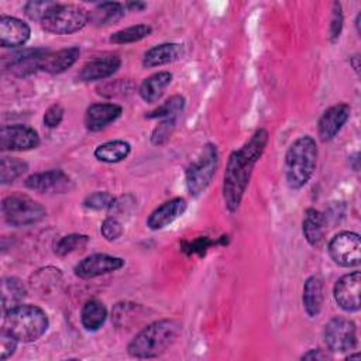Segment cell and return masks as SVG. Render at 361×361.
<instances>
[{
  "label": "cell",
  "instance_id": "6da1fadb",
  "mask_svg": "<svg viewBox=\"0 0 361 361\" xmlns=\"http://www.w3.org/2000/svg\"><path fill=\"white\" fill-rule=\"evenodd\" d=\"M268 141V131L265 128H258L250 140L230 154L223 176V199L230 213L238 210L254 166L264 154Z\"/></svg>",
  "mask_w": 361,
  "mask_h": 361
},
{
  "label": "cell",
  "instance_id": "7a4b0ae2",
  "mask_svg": "<svg viewBox=\"0 0 361 361\" xmlns=\"http://www.w3.org/2000/svg\"><path fill=\"white\" fill-rule=\"evenodd\" d=\"M180 333V324L172 319H161L141 329L127 345L134 358H154L164 354Z\"/></svg>",
  "mask_w": 361,
  "mask_h": 361
},
{
  "label": "cell",
  "instance_id": "3957f363",
  "mask_svg": "<svg viewBox=\"0 0 361 361\" xmlns=\"http://www.w3.org/2000/svg\"><path fill=\"white\" fill-rule=\"evenodd\" d=\"M317 144L310 135L296 138L288 148L283 161V173L292 190L302 189L313 176L317 164Z\"/></svg>",
  "mask_w": 361,
  "mask_h": 361
},
{
  "label": "cell",
  "instance_id": "277c9868",
  "mask_svg": "<svg viewBox=\"0 0 361 361\" xmlns=\"http://www.w3.org/2000/svg\"><path fill=\"white\" fill-rule=\"evenodd\" d=\"M49 327L47 313L35 305H17L4 313V326L13 337L23 343L41 338Z\"/></svg>",
  "mask_w": 361,
  "mask_h": 361
},
{
  "label": "cell",
  "instance_id": "5b68a950",
  "mask_svg": "<svg viewBox=\"0 0 361 361\" xmlns=\"http://www.w3.org/2000/svg\"><path fill=\"white\" fill-rule=\"evenodd\" d=\"M219 149L214 144H204L193 161L185 171L186 189L192 196L202 195L210 185L217 166H219Z\"/></svg>",
  "mask_w": 361,
  "mask_h": 361
},
{
  "label": "cell",
  "instance_id": "8992f818",
  "mask_svg": "<svg viewBox=\"0 0 361 361\" xmlns=\"http://www.w3.org/2000/svg\"><path fill=\"white\" fill-rule=\"evenodd\" d=\"M1 213L7 224L25 227L41 221L47 216V209L25 195H10L1 202Z\"/></svg>",
  "mask_w": 361,
  "mask_h": 361
},
{
  "label": "cell",
  "instance_id": "52a82bcc",
  "mask_svg": "<svg viewBox=\"0 0 361 361\" xmlns=\"http://www.w3.org/2000/svg\"><path fill=\"white\" fill-rule=\"evenodd\" d=\"M89 23V11L76 4H58V7L41 23L47 32L69 35L80 31Z\"/></svg>",
  "mask_w": 361,
  "mask_h": 361
},
{
  "label": "cell",
  "instance_id": "ba28073f",
  "mask_svg": "<svg viewBox=\"0 0 361 361\" xmlns=\"http://www.w3.org/2000/svg\"><path fill=\"white\" fill-rule=\"evenodd\" d=\"M324 343L331 353H345L357 345L355 323L347 317L336 316L324 327Z\"/></svg>",
  "mask_w": 361,
  "mask_h": 361
},
{
  "label": "cell",
  "instance_id": "9c48e42d",
  "mask_svg": "<svg viewBox=\"0 0 361 361\" xmlns=\"http://www.w3.org/2000/svg\"><path fill=\"white\" fill-rule=\"evenodd\" d=\"M329 255L340 267L351 268L361 262V240L354 231L337 233L329 243Z\"/></svg>",
  "mask_w": 361,
  "mask_h": 361
},
{
  "label": "cell",
  "instance_id": "30bf717a",
  "mask_svg": "<svg viewBox=\"0 0 361 361\" xmlns=\"http://www.w3.org/2000/svg\"><path fill=\"white\" fill-rule=\"evenodd\" d=\"M124 259L120 257L109 255V254H92L85 257L82 261H79L73 271L75 275L80 279H92L100 275H106L114 271H118L124 267Z\"/></svg>",
  "mask_w": 361,
  "mask_h": 361
},
{
  "label": "cell",
  "instance_id": "8fae6325",
  "mask_svg": "<svg viewBox=\"0 0 361 361\" xmlns=\"http://www.w3.org/2000/svg\"><path fill=\"white\" fill-rule=\"evenodd\" d=\"M39 145L38 133L23 124L3 126L0 130L1 151H28Z\"/></svg>",
  "mask_w": 361,
  "mask_h": 361
},
{
  "label": "cell",
  "instance_id": "7c38bea8",
  "mask_svg": "<svg viewBox=\"0 0 361 361\" xmlns=\"http://www.w3.org/2000/svg\"><path fill=\"white\" fill-rule=\"evenodd\" d=\"M360 285L361 274L354 271L343 275L334 285L333 296L336 303L345 312H358L360 310Z\"/></svg>",
  "mask_w": 361,
  "mask_h": 361
},
{
  "label": "cell",
  "instance_id": "4fadbf2b",
  "mask_svg": "<svg viewBox=\"0 0 361 361\" xmlns=\"http://www.w3.org/2000/svg\"><path fill=\"white\" fill-rule=\"evenodd\" d=\"M24 185L27 189L45 193V192H54V193H63L71 189L72 180L71 178L61 169H49L44 172H37L30 175Z\"/></svg>",
  "mask_w": 361,
  "mask_h": 361
},
{
  "label": "cell",
  "instance_id": "5bb4252c",
  "mask_svg": "<svg viewBox=\"0 0 361 361\" xmlns=\"http://www.w3.org/2000/svg\"><path fill=\"white\" fill-rule=\"evenodd\" d=\"M351 109L347 103H337L320 116L317 123V134L323 142L333 140L350 118Z\"/></svg>",
  "mask_w": 361,
  "mask_h": 361
},
{
  "label": "cell",
  "instance_id": "9a60e30c",
  "mask_svg": "<svg viewBox=\"0 0 361 361\" xmlns=\"http://www.w3.org/2000/svg\"><path fill=\"white\" fill-rule=\"evenodd\" d=\"M123 113V107L116 103H94L86 109L85 127L92 131H102L114 123Z\"/></svg>",
  "mask_w": 361,
  "mask_h": 361
},
{
  "label": "cell",
  "instance_id": "2e32d148",
  "mask_svg": "<svg viewBox=\"0 0 361 361\" xmlns=\"http://www.w3.org/2000/svg\"><path fill=\"white\" fill-rule=\"evenodd\" d=\"M47 49L42 48H28L10 55L7 62L4 63L6 69H8L13 75L18 78L28 76L37 71H39V62L42 56L47 54Z\"/></svg>",
  "mask_w": 361,
  "mask_h": 361
},
{
  "label": "cell",
  "instance_id": "e0dca14e",
  "mask_svg": "<svg viewBox=\"0 0 361 361\" xmlns=\"http://www.w3.org/2000/svg\"><path fill=\"white\" fill-rule=\"evenodd\" d=\"M31 35L30 25L11 16L0 17V45L4 48H17L24 45Z\"/></svg>",
  "mask_w": 361,
  "mask_h": 361
},
{
  "label": "cell",
  "instance_id": "ac0fdd59",
  "mask_svg": "<svg viewBox=\"0 0 361 361\" xmlns=\"http://www.w3.org/2000/svg\"><path fill=\"white\" fill-rule=\"evenodd\" d=\"M188 209V203L183 197H173L164 202L147 219V226L151 230H162L179 219Z\"/></svg>",
  "mask_w": 361,
  "mask_h": 361
},
{
  "label": "cell",
  "instance_id": "d6986e66",
  "mask_svg": "<svg viewBox=\"0 0 361 361\" xmlns=\"http://www.w3.org/2000/svg\"><path fill=\"white\" fill-rule=\"evenodd\" d=\"M120 66H121V59L117 55L97 56L82 66L78 78L82 82L102 80L114 75Z\"/></svg>",
  "mask_w": 361,
  "mask_h": 361
},
{
  "label": "cell",
  "instance_id": "ffe728a7",
  "mask_svg": "<svg viewBox=\"0 0 361 361\" xmlns=\"http://www.w3.org/2000/svg\"><path fill=\"white\" fill-rule=\"evenodd\" d=\"M183 45L178 42H162L149 48L142 56L144 68H157L172 63L183 56Z\"/></svg>",
  "mask_w": 361,
  "mask_h": 361
},
{
  "label": "cell",
  "instance_id": "44dd1931",
  "mask_svg": "<svg viewBox=\"0 0 361 361\" xmlns=\"http://www.w3.org/2000/svg\"><path fill=\"white\" fill-rule=\"evenodd\" d=\"M79 54H80L79 47H69V48L59 49L56 52L48 51L39 62V71H44L51 75L62 73L78 61Z\"/></svg>",
  "mask_w": 361,
  "mask_h": 361
},
{
  "label": "cell",
  "instance_id": "7402d4cb",
  "mask_svg": "<svg viewBox=\"0 0 361 361\" xmlns=\"http://www.w3.org/2000/svg\"><path fill=\"white\" fill-rule=\"evenodd\" d=\"M324 299V282L322 276L312 275L303 283V309L309 317L319 316Z\"/></svg>",
  "mask_w": 361,
  "mask_h": 361
},
{
  "label": "cell",
  "instance_id": "603a6c76",
  "mask_svg": "<svg viewBox=\"0 0 361 361\" xmlns=\"http://www.w3.org/2000/svg\"><path fill=\"white\" fill-rule=\"evenodd\" d=\"M171 82H172L171 72L168 71L157 72L141 82L138 87V94L145 103H155L162 97L166 87L171 85Z\"/></svg>",
  "mask_w": 361,
  "mask_h": 361
},
{
  "label": "cell",
  "instance_id": "cb8c5ba5",
  "mask_svg": "<svg viewBox=\"0 0 361 361\" xmlns=\"http://www.w3.org/2000/svg\"><path fill=\"white\" fill-rule=\"evenodd\" d=\"M126 6L118 1L99 3L92 11H89V23L96 27H106L116 24L124 17Z\"/></svg>",
  "mask_w": 361,
  "mask_h": 361
},
{
  "label": "cell",
  "instance_id": "d4e9b609",
  "mask_svg": "<svg viewBox=\"0 0 361 361\" xmlns=\"http://www.w3.org/2000/svg\"><path fill=\"white\" fill-rule=\"evenodd\" d=\"M326 223H327L326 216L322 212H319L313 207L306 209L303 221H302V233H303L305 240L310 245H317L323 240Z\"/></svg>",
  "mask_w": 361,
  "mask_h": 361
},
{
  "label": "cell",
  "instance_id": "484cf974",
  "mask_svg": "<svg viewBox=\"0 0 361 361\" xmlns=\"http://www.w3.org/2000/svg\"><path fill=\"white\" fill-rule=\"evenodd\" d=\"M131 152V145L130 142L124 140H111L106 141L103 144H99L94 148V158L100 162L106 164H117L124 161Z\"/></svg>",
  "mask_w": 361,
  "mask_h": 361
},
{
  "label": "cell",
  "instance_id": "4316f807",
  "mask_svg": "<svg viewBox=\"0 0 361 361\" xmlns=\"http://www.w3.org/2000/svg\"><path fill=\"white\" fill-rule=\"evenodd\" d=\"M107 319V309L103 302L90 299L85 302L80 310V323L87 331H97Z\"/></svg>",
  "mask_w": 361,
  "mask_h": 361
},
{
  "label": "cell",
  "instance_id": "83f0119b",
  "mask_svg": "<svg viewBox=\"0 0 361 361\" xmlns=\"http://www.w3.org/2000/svg\"><path fill=\"white\" fill-rule=\"evenodd\" d=\"M27 295L24 283L16 276H6L1 281V310L3 314L20 305Z\"/></svg>",
  "mask_w": 361,
  "mask_h": 361
},
{
  "label": "cell",
  "instance_id": "f1b7e54d",
  "mask_svg": "<svg viewBox=\"0 0 361 361\" xmlns=\"http://www.w3.org/2000/svg\"><path fill=\"white\" fill-rule=\"evenodd\" d=\"M152 32L151 25L148 24H137V25H131L123 30H118L116 32H113L110 35V42L121 45V44H131V42H137L141 41L142 38L148 37Z\"/></svg>",
  "mask_w": 361,
  "mask_h": 361
},
{
  "label": "cell",
  "instance_id": "f546056e",
  "mask_svg": "<svg viewBox=\"0 0 361 361\" xmlns=\"http://www.w3.org/2000/svg\"><path fill=\"white\" fill-rule=\"evenodd\" d=\"M28 165L25 161L14 157H3L0 161V182L3 185L14 182L24 172H27Z\"/></svg>",
  "mask_w": 361,
  "mask_h": 361
},
{
  "label": "cell",
  "instance_id": "4dcf8cb0",
  "mask_svg": "<svg viewBox=\"0 0 361 361\" xmlns=\"http://www.w3.org/2000/svg\"><path fill=\"white\" fill-rule=\"evenodd\" d=\"M185 107V97L180 94H173L169 99H166L161 106L154 109L152 111L147 113V118H171L178 117V114Z\"/></svg>",
  "mask_w": 361,
  "mask_h": 361
},
{
  "label": "cell",
  "instance_id": "1f68e13d",
  "mask_svg": "<svg viewBox=\"0 0 361 361\" xmlns=\"http://www.w3.org/2000/svg\"><path fill=\"white\" fill-rule=\"evenodd\" d=\"M58 4L59 3L49 0H31L24 4V13L28 18L42 23L58 7Z\"/></svg>",
  "mask_w": 361,
  "mask_h": 361
},
{
  "label": "cell",
  "instance_id": "d6a6232c",
  "mask_svg": "<svg viewBox=\"0 0 361 361\" xmlns=\"http://www.w3.org/2000/svg\"><path fill=\"white\" fill-rule=\"evenodd\" d=\"M89 243V237L86 234H68L58 240L55 244V254L59 257H65L76 250L83 248Z\"/></svg>",
  "mask_w": 361,
  "mask_h": 361
},
{
  "label": "cell",
  "instance_id": "836d02e7",
  "mask_svg": "<svg viewBox=\"0 0 361 361\" xmlns=\"http://www.w3.org/2000/svg\"><path fill=\"white\" fill-rule=\"evenodd\" d=\"M140 309V306L137 303H128V302H121V303H117L113 309V319H114V323L118 326V327H123V326H130L131 323L135 322V314H137V310Z\"/></svg>",
  "mask_w": 361,
  "mask_h": 361
},
{
  "label": "cell",
  "instance_id": "e575fe53",
  "mask_svg": "<svg viewBox=\"0 0 361 361\" xmlns=\"http://www.w3.org/2000/svg\"><path fill=\"white\" fill-rule=\"evenodd\" d=\"M114 196L109 192H102V190H97V192H93L90 195H87L83 200V206L87 207V209H92V210H104V209H110L114 203Z\"/></svg>",
  "mask_w": 361,
  "mask_h": 361
},
{
  "label": "cell",
  "instance_id": "d590c367",
  "mask_svg": "<svg viewBox=\"0 0 361 361\" xmlns=\"http://www.w3.org/2000/svg\"><path fill=\"white\" fill-rule=\"evenodd\" d=\"M175 123H176V117L162 118V121L154 128V131L151 134L152 144H155V145L164 144L171 137V134L175 128Z\"/></svg>",
  "mask_w": 361,
  "mask_h": 361
},
{
  "label": "cell",
  "instance_id": "8d00e7d4",
  "mask_svg": "<svg viewBox=\"0 0 361 361\" xmlns=\"http://www.w3.org/2000/svg\"><path fill=\"white\" fill-rule=\"evenodd\" d=\"M343 23H344V16H343V8L341 4L334 1L333 3V16H331V23L329 28V37L331 42H336L340 38L341 30H343Z\"/></svg>",
  "mask_w": 361,
  "mask_h": 361
},
{
  "label": "cell",
  "instance_id": "74e56055",
  "mask_svg": "<svg viewBox=\"0 0 361 361\" xmlns=\"http://www.w3.org/2000/svg\"><path fill=\"white\" fill-rule=\"evenodd\" d=\"M100 233L107 241H114L123 234V224L116 217H107L100 226Z\"/></svg>",
  "mask_w": 361,
  "mask_h": 361
},
{
  "label": "cell",
  "instance_id": "f35d334b",
  "mask_svg": "<svg viewBox=\"0 0 361 361\" xmlns=\"http://www.w3.org/2000/svg\"><path fill=\"white\" fill-rule=\"evenodd\" d=\"M17 343H18V340L16 337H13L6 329H1V333H0V358L3 361L10 358L16 353Z\"/></svg>",
  "mask_w": 361,
  "mask_h": 361
},
{
  "label": "cell",
  "instance_id": "ab89813d",
  "mask_svg": "<svg viewBox=\"0 0 361 361\" xmlns=\"http://www.w3.org/2000/svg\"><path fill=\"white\" fill-rule=\"evenodd\" d=\"M63 107L59 104V103H55L52 106H49L45 113H44V117H42V121L45 124V127L48 128H55L61 124L62 118H63Z\"/></svg>",
  "mask_w": 361,
  "mask_h": 361
},
{
  "label": "cell",
  "instance_id": "60d3db41",
  "mask_svg": "<svg viewBox=\"0 0 361 361\" xmlns=\"http://www.w3.org/2000/svg\"><path fill=\"white\" fill-rule=\"evenodd\" d=\"M217 241L216 240H212V238H207V237H199L197 240H193V241H186L183 243V250L188 251V254H200L203 255L204 251L212 247L213 244H216Z\"/></svg>",
  "mask_w": 361,
  "mask_h": 361
},
{
  "label": "cell",
  "instance_id": "b9f144b4",
  "mask_svg": "<svg viewBox=\"0 0 361 361\" xmlns=\"http://www.w3.org/2000/svg\"><path fill=\"white\" fill-rule=\"evenodd\" d=\"M327 358H330V355L327 353H324L323 350H320V348H312L300 357V360H316V361L327 360Z\"/></svg>",
  "mask_w": 361,
  "mask_h": 361
},
{
  "label": "cell",
  "instance_id": "7bdbcfd3",
  "mask_svg": "<svg viewBox=\"0 0 361 361\" xmlns=\"http://www.w3.org/2000/svg\"><path fill=\"white\" fill-rule=\"evenodd\" d=\"M124 6L130 11H142L147 7V3H144V1H128Z\"/></svg>",
  "mask_w": 361,
  "mask_h": 361
},
{
  "label": "cell",
  "instance_id": "ee69618b",
  "mask_svg": "<svg viewBox=\"0 0 361 361\" xmlns=\"http://www.w3.org/2000/svg\"><path fill=\"white\" fill-rule=\"evenodd\" d=\"M350 63L353 65V69H354L355 73L358 75V73H360V56H358V54L350 56Z\"/></svg>",
  "mask_w": 361,
  "mask_h": 361
},
{
  "label": "cell",
  "instance_id": "f6af8a7d",
  "mask_svg": "<svg viewBox=\"0 0 361 361\" xmlns=\"http://www.w3.org/2000/svg\"><path fill=\"white\" fill-rule=\"evenodd\" d=\"M360 21H361V13H358V14H357L355 21H354V23H355V27H357V32H358V34L361 32V31H360Z\"/></svg>",
  "mask_w": 361,
  "mask_h": 361
},
{
  "label": "cell",
  "instance_id": "bcb514c9",
  "mask_svg": "<svg viewBox=\"0 0 361 361\" xmlns=\"http://www.w3.org/2000/svg\"><path fill=\"white\" fill-rule=\"evenodd\" d=\"M353 358L358 360V358H360V354H358V353H355V354H350V355L347 357V360H353Z\"/></svg>",
  "mask_w": 361,
  "mask_h": 361
}]
</instances>
